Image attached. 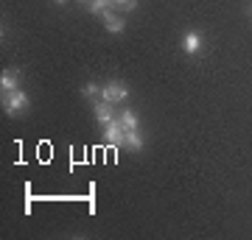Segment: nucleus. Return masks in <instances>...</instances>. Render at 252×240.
I'll return each mask as SVG.
<instances>
[{
	"label": "nucleus",
	"mask_w": 252,
	"mask_h": 240,
	"mask_svg": "<svg viewBox=\"0 0 252 240\" xmlns=\"http://www.w3.org/2000/svg\"><path fill=\"white\" fill-rule=\"evenodd\" d=\"M3 101H6V112H9V115H20V112L28 107V95L23 92V89L3 92Z\"/></svg>",
	"instance_id": "1"
},
{
	"label": "nucleus",
	"mask_w": 252,
	"mask_h": 240,
	"mask_svg": "<svg viewBox=\"0 0 252 240\" xmlns=\"http://www.w3.org/2000/svg\"><path fill=\"white\" fill-rule=\"evenodd\" d=\"M126 95H129V89H126V84H118V81H109L107 87H101V98H104V101H109V104L126 101Z\"/></svg>",
	"instance_id": "2"
},
{
	"label": "nucleus",
	"mask_w": 252,
	"mask_h": 240,
	"mask_svg": "<svg viewBox=\"0 0 252 240\" xmlns=\"http://www.w3.org/2000/svg\"><path fill=\"white\" fill-rule=\"evenodd\" d=\"M104 134H107V142H112V145H124V137H126V132H124V126H121V120H109L107 126H104Z\"/></svg>",
	"instance_id": "3"
},
{
	"label": "nucleus",
	"mask_w": 252,
	"mask_h": 240,
	"mask_svg": "<svg viewBox=\"0 0 252 240\" xmlns=\"http://www.w3.org/2000/svg\"><path fill=\"white\" fill-rule=\"evenodd\" d=\"M17 84H20V73L17 70H6L3 76H0V87H3V92L17 89Z\"/></svg>",
	"instance_id": "4"
},
{
	"label": "nucleus",
	"mask_w": 252,
	"mask_h": 240,
	"mask_svg": "<svg viewBox=\"0 0 252 240\" xmlns=\"http://www.w3.org/2000/svg\"><path fill=\"white\" fill-rule=\"evenodd\" d=\"M93 112H95V120H98V123H104V126L112 120V104H109V101L95 104V109H93Z\"/></svg>",
	"instance_id": "5"
},
{
	"label": "nucleus",
	"mask_w": 252,
	"mask_h": 240,
	"mask_svg": "<svg viewBox=\"0 0 252 240\" xmlns=\"http://www.w3.org/2000/svg\"><path fill=\"white\" fill-rule=\"evenodd\" d=\"M104 26H107L109 34H121V31H124V20L115 17L112 11H107V14H104Z\"/></svg>",
	"instance_id": "6"
},
{
	"label": "nucleus",
	"mask_w": 252,
	"mask_h": 240,
	"mask_svg": "<svg viewBox=\"0 0 252 240\" xmlns=\"http://www.w3.org/2000/svg\"><path fill=\"white\" fill-rule=\"evenodd\" d=\"M118 120H121V126H124V132H135V129H137V117H135L132 109H124Z\"/></svg>",
	"instance_id": "7"
},
{
	"label": "nucleus",
	"mask_w": 252,
	"mask_h": 240,
	"mask_svg": "<svg viewBox=\"0 0 252 240\" xmlns=\"http://www.w3.org/2000/svg\"><path fill=\"white\" fill-rule=\"evenodd\" d=\"M124 145L126 148H132V151H140L143 148V137H140V132H126V137H124Z\"/></svg>",
	"instance_id": "8"
},
{
	"label": "nucleus",
	"mask_w": 252,
	"mask_h": 240,
	"mask_svg": "<svg viewBox=\"0 0 252 240\" xmlns=\"http://www.w3.org/2000/svg\"><path fill=\"white\" fill-rule=\"evenodd\" d=\"M182 48H185V53H199V48H202V39H199V34H185V39H182Z\"/></svg>",
	"instance_id": "9"
},
{
	"label": "nucleus",
	"mask_w": 252,
	"mask_h": 240,
	"mask_svg": "<svg viewBox=\"0 0 252 240\" xmlns=\"http://www.w3.org/2000/svg\"><path fill=\"white\" fill-rule=\"evenodd\" d=\"M109 9H112V0H93L90 3V11H95V14H107Z\"/></svg>",
	"instance_id": "10"
},
{
	"label": "nucleus",
	"mask_w": 252,
	"mask_h": 240,
	"mask_svg": "<svg viewBox=\"0 0 252 240\" xmlns=\"http://www.w3.org/2000/svg\"><path fill=\"white\" fill-rule=\"evenodd\" d=\"M81 95H84V98H95V95H101V87L98 84H84V87H81Z\"/></svg>",
	"instance_id": "11"
},
{
	"label": "nucleus",
	"mask_w": 252,
	"mask_h": 240,
	"mask_svg": "<svg viewBox=\"0 0 252 240\" xmlns=\"http://www.w3.org/2000/svg\"><path fill=\"white\" fill-rule=\"evenodd\" d=\"M112 6H118V9H124V11H132L137 6V0H112Z\"/></svg>",
	"instance_id": "12"
},
{
	"label": "nucleus",
	"mask_w": 252,
	"mask_h": 240,
	"mask_svg": "<svg viewBox=\"0 0 252 240\" xmlns=\"http://www.w3.org/2000/svg\"><path fill=\"white\" fill-rule=\"evenodd\" d=\"M81 3H87V6H90V3H93V0H81Z\"/></svg>",
	"instance_id": "13"
},
{
	"label": "nucleus",
	"mask_w": 252,
	"mask_h": 240,
	"mask_svg": "<svg viewBox=\"0 0 252 240\" xmlns=\"http://www.w3.org/2000/svg\"><path fill=\"white\" fill-rule=\"evenodd\" d=\"M56 3H67V0H56Z\"/></svg>",
	"instance_id": "14"
}]
</instances>
